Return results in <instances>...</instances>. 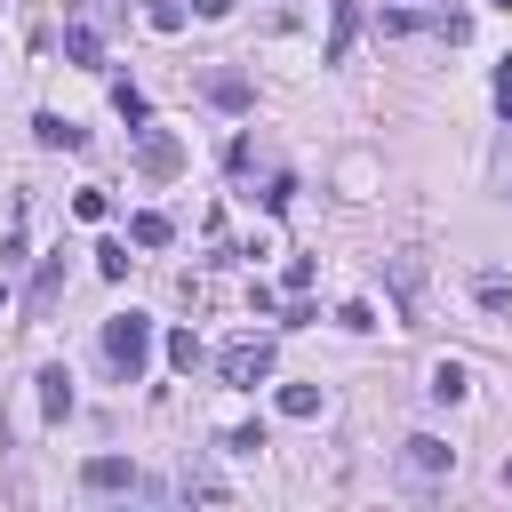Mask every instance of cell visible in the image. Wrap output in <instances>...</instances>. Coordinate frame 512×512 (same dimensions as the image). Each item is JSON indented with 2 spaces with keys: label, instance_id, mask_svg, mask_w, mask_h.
Masks as SVG:
<instances>
[{
  "label": "cell",
  "instance_id": "obj_1",
  "mask_svg": "<svg viewBox=\"0 0 512 512\" xmlns=\"http://www.w3.org/2000/svg\"><path fill=\"white\" fill-rule=\"evenodd\" d=\"M104 360H112L120 384H136L144 360H152V320H144V312H112V320H104Z\"/></svg>",
  "mask_w": 512,
  "mask_h": 512
},
{
  "label": "cell",
  "instance_id": "obj_2",
  "mask_svg": "<svg viewBox=\"0 0 512 512\" xmlns=\"http://www.w3.org/2000/svg\"><path fill=\"white\" fill-rule=\"evenodd\" d=\"M224 384H240V392H256L264 376H272V336H240V344H224Z\"/></svg>",
  "mask_w": 512,
  "mask_h": 512
},
{
  "label": "cell",
  "instance_id": "obj_3",
  "mask_svg": "<svg viewBox=\"0 0 512 512\" xmlns=\"http://www.w3.org/2000/svg\"><path fill=\"white\" fill-rule=\"evenodd\" d=\"M136 168H144L152 184H168V176H184V144H176L168 128H152V120H144V128H136Z\"/></svg>",
  "mask_w": 512,
  "mask_h": 512
},
{
  "label": "cell",
  "instance_id": "obj_4",
  "mask_svg": "<svg viewBox=\"0 0 512 512\" xmlns=\"http://www.w3.org/2000/svg\"><path fill=\"white\" fill-rule=\"evenodd\" d=\"M400 464H408L416 480H440V472H456V448H448L440 432H408V440H400Z\"/></svg>",
  "mask_w": 512,
  "mask_h": 512
},
{
  "label": "cell",
  "instance_id": "obj_5",
  "mask_svg": "<svg viewBox=\"0 0 512 512\" xmlns=\"http://www.w3.org/2000/svg\"><path fill=\"white\" fill-rule=\"evenodd\" d=\"M80 488L88 496H120V488H136V464L128 456H88L80 464Z\"/></svg>",
  "mask_w": 512,
  "mask_h": 512
},
{
  "label": "cell",
  "instance_id": "obj_6",
  "mask_svg": "<svg viewBox=\"0 0 512 512\" xmlns=\"http://www.w3.org/2000/svg\"><path fill=\"white\" fill-rule=\"evenodd\" d=\"M56 296H64V256H48V264L32 272V288H24V320H48Z\"/></svg>",
  "mask_w": 512,
  "mask_h": 512
},
{
  "label": "cell",
  "instance_id": "obj_7",
  "mask_svg": "<svg viewBox=\"0 0 512 512\" xmlns=\"http://www.w3.org/2000/svg\"><path fill=\"white\" fill-rule=\"evenodd\" d=\"M352 40H360V0H336V8H328V64H344Z\"/></svg>",
  "mask_w": 512,
  "mask_h": 512
},
{
  "label": "cell",
  "instance_id": "obj_8",
  "mask_svg": "<svg viewBox=\"0 0 512 512\" xmlns=\"http://www.w3.org/2000/svg\"><path fill=\"white\" fill-rule=\"evenodd\" d=\"M40 416H48V424H64V416H72V368H64V360H56V368H40Z\"/></svg>",
  "mask_w": 512,
  "mask_h": 512
},
{
  "label": "cell",
  "instance_id": "obj_9",
  "mask_svg": "<svg viewBox=\"0 0 512 512\" xmlns=\"http://www.w3.org/2000/svg\"><path fill=\"white\" fill-rule=\"evenodd\" d=\"M32 136H40L48 152H88V128H72L64 112H40V120H32Z\"/></svg>",
  "mask_w": 512,
  "mask_h": 512
},
{
  "label": "cell",
  "instance_id": "obj_10",
  "mask_svg": "<svg viewBox=\"0 0 512 512\" xmlns=\"http://www.w3.org/2000/svg\"><path fill=\"white\" fill-rule=\"evenodd\" d=\"M200 88H208V104H224V112H248V104H256V88H248L240 72H208Z\"/></svg>",
  "mask_w": 512,
  "mask_h": 512
},
{
  "label": "cell",
  "instance_id": "obj_11",
  "mask_svg": "<svg viewBox=\"0 0 512 512\" xmlns=\"http://www.w3.org/2000/svg\"><path fill=\"white\" fill-rule=\"evenodd\" d=\"M184 496H200V504H224L232 488L216 480V464H208V456H184Z\"/></svg>",
  "mask_w": 512,
  "mask_h": 512
},
{
  "label": "cell",
  "instance_id": "obj_12",
  "mask_svg": "<svg viewBox=\"0 0 512 512\" xmlns=\"http://www.w3.org/2000/svg\"><path fill=\"white\" fill-rule=\"evenodd\" d=\"M128 240H136V248H168V240H176V224H168L160 208H136V216H128Z\"/></svg>",
  "mask_w": 512,
  "mask_h": 512
},
{
  "label": "cell",
  "instance_id": "obj_13",
  "mask_svg": "<svg viewBox=\"0 0 512 512\" xmlns=\"http://www.w3.org/2000/svg\"><path fill=\"white\" fill-rule=\"evenodd\" d=\"M424 392H432V400H464V392H472V376H464V360H432V376H424Z\"/></svg>",
  "mask_w": 512,
  "mask_h": 512
},
{
  "label": "cell",
  "instance_id": "obj_14",
  "mask_svg": "<svg viewBox=\"0 0 512 512\" xmlns=\"http://www.w3.org/2000/svg\"><path fill=\"white\" fill-rule=\"evenodd\" d=\"M112 112H120L128 128H144V120H152V104H144V88H136V80H112Z\"/></svg>",
  "mask_w": 512,
  "mask_h": 512
},
{
  "label": "cell",
  "instance_id": "obj_15",
  "mask_svg": "<svg viewBox=\"0 0 512 512\" xmlns=\"http://www.w3.org/2000/svg\"><path fill=\"white\" fill-rule=\"evenodd\" d=\"M280 416H320V384H280Z\"/></svg>",
  "mask_w": 512,
  "mask_h": 512
},
{
  "label": "cell",
  "instance_id": "obj_16",
  "mask_svg": "<svg viewBox=\"0 0 512 512\" xmlns=\"http://www.w3.org/2000/svg\"><path fill=\"white\" fill-rule=\"evenodd\" d=\"M64 56H72V64H96V56H104L96 24H72V32H64Z\"/></svg>",
  "mask_w": 512,
  "mask_h": 512
},
{
  "label": "cell",
  "instance_id": "obj_17",
  "mask_svg": "<svg viewBox=\"0 0 512 512\" xmlns=\"http://www.w3.org/2000/svg\"><path fill=\"white\" fill-rule=\"evenodd\" d=\"M72 216H80V224H104V216H112L104 184H80V192H72Z\"/></svg>",
  "mask_w": 512,
  "mask_h": 512
},
{
  "label": "cell",
  "instance_id": "obj_18",
  "mask_svg": "<svg viewBox=\"0 0 512 512\" xmlns=\"http://www.w3.org/2000/svg\"><path fill=\"white\" fill-rule=\"evenodd\" d=\"M128 264H136L128 240H104V248H96V272H104V280H128Z\"/></svg>",
  "mask_w": 512,
  "mask_h": 512
},
{
  "label": "cell",
  "instance_id": "obj_19",
  "mask_svg": "<svg viewBox=\"0 0 512 512\" xmlns=\"http://www.w3.org/2000/svg\"><path fill=\"white\" fill-rule=\"evenodd\" d=\"M168 368H184V376L200 368V336H192V328H176V336H168Z\"/></svg>",
  "mask_w": 512,
  "mask_h": 512
},
{
  "label": "cell",
  "instance_id": "obj_20",
  "mask_svg": "<svg viewBox=\"0 0 512 512\" xmlns=\"http://www.w3.org/2000/svg\"><path fill=\"white\" fill-rule=\"evenodd\" d=\"M432 24H440V40H448V48H464V40H472V16H464V8H440Z\"/></svg>",
  "mask_w": 512,
  "mask_h": 512
},
{
  "label": "cell",
  "instance_id": "obj_21",
  "mask_svg": "<svg viewBox=\"0 0 512 512\" xmlns=\"http://www.w3.org/2000/svg\"><path fill=\"white\" fill-rule=\"evenodd\" d=\"M144 16H152V32H184V0H152Z\"/></svg>",
  "mask_w": 512,
  "mask_h": 512
},
{
  "label": "cell",
  "instance_id": "obj_22",
  "mask_svg": "<svg viewBox=\"0 0 512 512\" xmlns=\"http://www.w3.org/2000/svg\"><path fill=\"white\" fill-rule=\"evenodd\" d=\"M280 288H288V296H304V288H312V256H288V272H280Z\"/></svg>",
  "mask_w": 512,
  "mask_h": 512
},
{
  "label": "cell",
  "instance_id": "obj_23",
  "mask_svg": "<svg viewBox=\"0 0 512 512\" xmlns=\"http://www.w3.org/2000/svg\"><path fill=\"white\" fill-rule=\"evenodd\" d=\"M224 448H232V456H256V448H264V424H240V432H224Z\"/></svg>",
  "mask_w": 512,
  "mask_h": 512
},
{
  "label": "cell",
  "instance_id": "obj_24",
  "mask_svg": "<svg viewBox=\"0 0 512 512\" xmlns=\"http://www.w3.org/2000/svg\"><path fill=\"white\" fill-rule=\"evenodd\" d=\"M480 304H488V312H504V304H512V288H504L496 272H480Z\"/></svg>",
  "mask_w": 512,
  "mask_h": 512
},
{
  "label": "cell",
  "instance_id": "obj_25",
  "mask_svg": "<svg viewBox=\"0 0 512 512\" xmlns=\"http://www.w3.org/2000/svg\"><path fill=\"white\" fill-rule=\"evenodd\" d=\"M496 112H504V120H512V56H504V64H496Z\"/></svg>",
  "mask_w": 512,
  "mask_h": 512
},
{
  "label": "cell",
  "instance_id": "obj_26",
  "mask_svg": "<svg viewBox=\"0 0 512 512\" xmlns=\"http://www.w3.org/2000/svg\"><path fill=\"white\" fill-rule=\"evenodd\" d=\"M496 176H504V192H512V120H504V144H496Z\"/></svg>",
  "mask_w": 512,
  "mask_h": 512
},
{
  "label": "cell",
  "instance_id": "obj_27",
  "mask_svg": "<svg viewBox=\"0 0 512 512\" xmlns=\"http://www.w3.org/2000/svg\"><path fill=\"white\" fill-rule=\"evenodd\" d=\"M224 8H232V0H192V16H224Z\"/></svg>",
  "mask_w": 512,
  "mask_h": 512
},
{
  "label": "cell",
  "instance_id": "obj_28",
  "mask_svg": "<svg viewBox=\"0 0 512 512\" xmlns=\"http://www.w3.org/2000/svg\"><path fill=\"white\" fill-rule=\"evenodd\" d=\"M496 480H504V488H512V456H504V464H496Z\"/></svg>",
  "mask_w": 512,
  "mask_h": 512
},
{
  "label": "cell",
  "instance_id": "obj_29",
  "mask_svg": "<svg viewBox=\"0 0 512 512\" xmlns=\"http://www.w3.org/2000/svg\"><path fill=\"white\" fill-rule=\"evenodd\" d=\"M488 8H512V0H488Z\"/></svg>",
  "mask_w": 512,
  "mask_h": 512
}]
</instances>
